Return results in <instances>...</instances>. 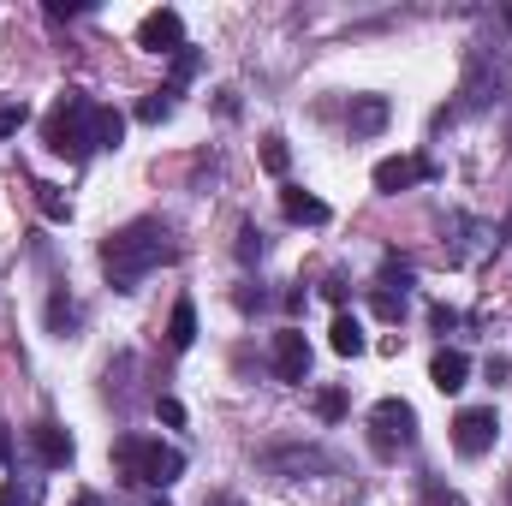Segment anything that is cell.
Masks as SVG:
<instances>
[{"instance_id":"cell-7","label":"cell","mask_w":512,"mask_h":506,"mask_svg":"<svg viewBox=\"0 0 512 506\" xmlns=\"http://www.w3.org/2000/svg\"><path fill=\"white\" fill-rule=\"evenodd\" d=\"M137 48H149V54H179V48H185V18H179L173 6H155V12L137 24Z\"/></svg>"},{"instance_id":"cell-4","label":"cell","mask_w":512,"mask_h":506,"mask_svg":"<svg viewBox=\"0 0 512 506\" xmlns=\"http://www.w3.org/2000/svg\"><path fill=\"white\" fill-rule=\"evenodd\" d=\"M370 441H376V453H405V447L417 441V411H411L405 399H376V411H370Z\"/></svg>"},{"instance_id":"cell-20","label":"cell","mask_w":512,"mask_h":506,"mask_svg":"<svg viewBox=\"0 0 512 506\" xmlns=\"http://www.w3.org/2000/svg\"><path fill=\"white\" fill-rule=\"evenodd\" d=\"M405 286H411V262L387 256V262H382V292H399V298H405Z\"/></svg>"},{"instance_id":"cell-30","label":"cell","mask_w":512,"mask_h":506,"mask_svg":"<svg viewBox=\"0 0 512 506\" xmlns=\"http://www.w3.org/2000/svg\"><path fill=\"white\" fill-rule=\"evenodd\" d=\"M0 506H18V489H0Z\"/></svg>"},{"instance_id":"cell-24","label":"cell","mask_w":512,"mask_h":506,"mask_svg":"<svg viewBox=\"0 0 512 506\" xmlns=\"http://www.w3.org/2000/svg\"><path fill=\"white\" fill-rule=\"evenodd\" d=\"M370 304H376V316H382V322H399V316H405V298H399V292H382V286H376V298H370Z\"/></svg>"},{"instance_id":"cell-13","label":"cell","mask_w":512,"mask_h":506,"mask_svg":"<svg viewBox=\"0 0 512 506\" xmlns=\"http://www.w3.org/2000/svg\"><path fill=\"white\" fill-rule=\"evenodd\" d=\"M465 376H471V358H465V352H435L429 381H435L441 393H459V387H465Z\"/></svg>"},{"instance_id":"cell-8","label":"cell","mask_w":512,"mask_h":506,"mask_svg":"<svg viewBox=\"0 0 512 506\" xmlns=\"http://www.w3.org/2000/svg\"><path fill=\"white\" fill-rule=\"evenodd\" d=\"M274 376L280 381L310 376V340H304L298 328H280V334H274Z\"/></svg>"},{"instance_id":"cell-12","label":"cell","mask_w":512,"mask_h":506,"mask_svg":"<svg viewBox=\"0 0 512 506\" xmlns=\"http://www.w3.org/2000/svg\"><path fill=\"white\" fill-rule=\"evenodd\" d=\"M346 126H352V137H376L387 126V96H358L352 114H346Z\"/></svg>"},{"instance_id":"cell-25","label":"cell","mask_w":512,"mask_h":506,"mask_svg":"<svg viewBox=\"0 0 512 506\" xmlns=\"http://www.w3.org/2000/svg\"><path fill=\"white\" fill-rule=\"evenodd\" d=\"M191 72H197V48H191V42H185V48H179V54H173V90H179V84H185V78H191Z\"/></svg>"},{"instance_id":"cell-29","label":"cell","mask_w":512,"mask_h":506,"mask_svg":"<svg viewBox=\"0 0 512 506\" xmlns=\"http://www.w3.org/2000/svg\"><path fill=\"white\" fill-rule=\"evenodd\" d=\"M12 459V435H6V423H0V465Z\"/></svg>"},{"instance_id":"cell-19","label":"cell","mask_w":512,"mask_h":506,"mask_svg":"<svg viewBox=\"0 0 512 506\" xmlns=\"http://www.w3.org/2000/svg\"><path fill=\"white\" fill-rule=\"evenodd\" d=\"M262 167H268L274 179L292 167V149H286V137H262Z\"/></svg>"},{"instance_id":"cell-1","label":"cell","mask_w":512,"mask_h":506,"mask_svg":"<svg viewBox=\"0 0 512 506\" xmlns=\"http://www.w3.org/2000/svg\"><path fill=\"white\" fill-rule=\"evenodd\" d=\"M173 256H179V245H173V227L167 221H131V227H120L102 245V268H108V286L114 292H137L143 274L161 268V262H173Z\"/></svg>"},{"instance_id":"cell-10","label":"cell","mask_w":512,"mask_h":506,"mask_svg":"<svg viewBox=\"0 0 512 506\" xmlns=\"http://www.w3.org/2000/svg\"><path fill=\"white\" fill-rule=\"evenodd\" d=\"M328 346H334L340 358H364V352H370V340H364V322H358L352 310H340V316H334V328H328Z\"/></svg>"},{"instance_id":"cell-18","label":"cell","mask_w":512,"mask_h":506,"mask_svg":"<svg viewBox=\"0 0 512 506\" xmlns=\"http://www.w3.org/2000/svg\"><path fill=\"white\" fill-rule=\"evenodd\" d=\"M48 328H54V334H72V328H78V304H72L66 292L48 298Z\"/></svg>"},{"instance_id":"cell-3","label":"cell","mask_w":512,"mask_h":506,"mask_svg":"<svg viewBox=\"0 0 512 506\" xmlns=\"http://www.w3.org/2000/svg\"><path fill=\"white\" fill-rule=\"evenodd\" d=\"M42 143H48L54 155H66V161H84V155L96 149V102H90L84 90H66V96L48 108V120H42Z\"/></svg>"},{"instance_id":"cell-31","label":"cell","mask_w":512,"mask_h":506,"mask_svg":"<svg viewBox=\"0 0 512 506\" xmlns=\"http://www.w3.org/2000/svg\"><path fill=\"white\" fill-rule=\"evenodd\" d=\"M507 245H512V209H507Z\"/></svg>"},{"instance_id":"cell-14","label":"cell","mask_w":512,"mask_h":506,"mask_svg":"<svg viewBox=\"0 0 512 506\" xmlns=\"http://www.w3.org/2000/svg\"><path fill=\"white\" fill-rule=\"evenodd\" d=\"M191 340H197V304L179 298L173 316H167V346H173V352H191Z\"/></svg>"},{"instance_id":"cell-11","label":"cell","mask_w":512,"mask_h":506,"mask_svg":"<svg viewBox=\"0 0 512 506\" xmlns=\"http://www.w3.org/2000/svg\"><path fill=\"white\" fill-rule=\"evenodd\" d=\"M280 209H286V221H298V227H328V203L310 197V191H280Z\"/></svg>"},{"instance_id":"cell-9","label":"cell","mask_w":512,"mask_h":506,"mask_svg":"<svg viewBox=\"0 0 512 506\" xmlns=\"http://www.w3.org/2000/svg\"><path fill=\"white\" fill-rule=\"evenodd\" d=\"M30 447H36V459H42L48 471H66V465H72V453H78V447H72V435H66L54 417H42V423L30 429Z\"/></svg>"},{"instance_id":"cell-22","label":"cell","mask_w":512,"mask_h":506,"mask_svg":"<svg viewBox=\"0 0 512 506\" xmlns=\"http://www.w3.org/2000/svg\"><path fill=\"white\" fill-rule=\"evenodd\" d=\"M423 506H465V495H459V489H447V483H435V477H429V483H423Z\"/></svg>"},{"instance_id":"cell-32","label":"cell","mask_w":512,"mask_h":506,"mask_svg":"<svg viewBox=\"0 0 512 506\" xmlns=\"http://www.w3.org/2000/svg\"><path fill=\"white\" fill-rule=\"evenodd\" d=\"M507 30H512V6H507Z\"/></svg>"},{"instance_id":"cell-6","label":"cell","mask_w":512,"mask_h":506,"mask_svg":"<svg viewBox=\"0 0 512 506\" xmlns=\"http://www.w3.org/2000/svg\"><path fill=\"white\" fill-rule=\"evenodd\" d=\"M429 179H435V161H423V155H387V161H376V191H387V197H399L411 185H429Z\"/></svg>"},{"instance_id":"cell-17","label":"cell","mask_w":512,"mask_h":506,"mask_svg":"<svg viewBox=\"0 0 512 506\" xmlns=\"http://www.w3.org/2000/svg\"><path fill=\"white\" fill-rule=\"evenodd\" d=\"M30 191H36V209H42L48 221H66V215H72V203L60 197V185H48V179H36Z\"/></svg>"},{"instance_id":"cell-23","label":"cell","mask_w":512,"mask_h":506,"mask_svg":"<svg viewBox=\"0 0 512 506\" xmlns=\"http://www.w3.org/2000/svg\"><path fill=\"white\" fill-rule=\"evenodd\" d=\"M24 120H30V108H24V102L0 108V143H6V137H18V131H24Z\"/></svg>"},{"instance_id":"cell-28","label":"cell","mask_w":512,"mask_h":506,"mask_svg":"<svg viewBox=\"0 0 512 506\" xmlns=\"http://www.w3.org/2000/svg\"><path fill=\"white\" fill-rule=\"evenodd\" d=\"M435 328L447 334V328H459V310H447V304H435Z\"/></svg>"},{"instance_id":"cell-16","label":"cell","mask_w":512,"mask_h":506,"mask_svg":"<svg viewBox=\"0 0 512 506\" xmlns=\"http://www.w3.org/2000/svg\"><path fill=\"white\" fill-rule=\"evenodd\" d=\"M120 137H126V114L96 102V149H120Z\"/></svg>"},{"instance_id":"cell-2","label":"cell","mask_w":512,"mask_h":506,"mask_svg":"<svg viewBox=\"0 0 512 506\" xmlns=\"http://www.w3.org/2000/svg\"><path fill=\"white\" fill-rule=\"evenodd\" d=\"M114 465L126 483H143V489H167L185 477V453L167 447V441H149V435H120L114 441Z\"/></svg>"},{"instance_id":"cell-33","label":"cell","mask_w":512,"mask_h":506,"mask_svg":"<svg viewBox=\"0 0 512 506\" xmlns=\"http://www.w3.org/2000/svg\"><path fill=\"white\" fill-rule=\"evenodd\" d=\"M149 506H167V501H149Z\"/></svg>"},{"instance_id":"cell-21","label":"cell","mask_w":512,"mask_h":506,"mask_svg":"<svg viewBox=\"0 0 512 506\" xmlns=\"http://www.w3.org/2000/svg\"><path fill=\"white\" fill-rule=\"evenodd\" d=\"M316 417H322V423H340V417H346V393H340V387H322V393H316Z\"/></svg>"},{"instance_id":"cell-15","label":"cell","mask_w":512,"mask_h":506,"mask_svg":"<svg viewBox=\"0 0 512 506\" xmlns=\"http://www.w3.org/2000/svg\"><path fill=\"white\" fill-rule=\"evenodd\" d=\"M173 108H179V90L167 84V90H155V96L137 102V120H143V126H161V120H173Z\"/></svg>"},{"instance_id":"cell-5","label":"cell","mask_w":512,"mask_h":506,"mask_svg":"<svg viewBox=\"0 0 512 506\" xmlns=\"http://www.w3.org/2000/svg\"><path fill=\"white\" fill-rule=\"evenodd\" d=\"M495 429H501L495 405H471V411L453 417V447H459L465 459H483V453L495 447Z\"/></svg>"},{"instance_id":"cell-27","label":"cell","mask_w":512,"mask_h":506,"mask_svg":"<svg viewBox=\"0 0 512 506\" xmlns=\"http://www.w3.org/2000/svg\"><path fill=\"white\" fill-rule=\"evenodd\" d=\"M155 411H161V423H173V429L185 423V405H179L173 393H161V399H155Z\"/></svg>"},{"instance_id":"cell-26","label":"cell","mask_w":512,"mask_h":506,"mask_svg":"<svg viewBox=\"0 0 512 506\" xmlns=\"http://www.w3.org/2000/svg\"><path fill=\"white\" fill-rule=\"evenodd\" d=\"M239 256H245V262H256V256H262V233H256L251 221L239 227Z\"/></svg>"}]
</instances>
